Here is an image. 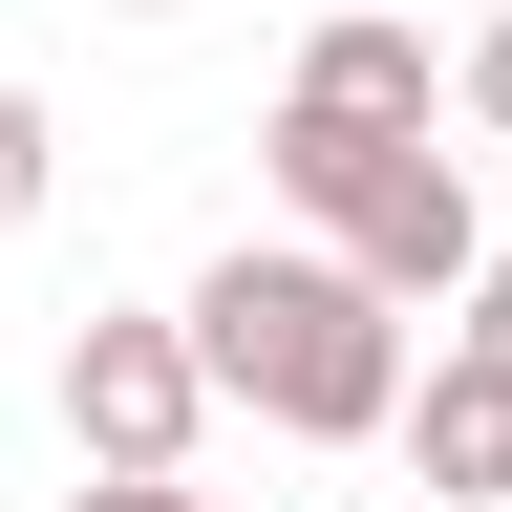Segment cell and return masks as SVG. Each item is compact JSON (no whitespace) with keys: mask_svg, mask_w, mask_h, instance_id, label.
<instances>
[{"mask_svg":"<svg viewBox=\"0 0 512 512\" xmlns=\"http://www.w3.org/2000/svg\"><path fill=\"white\" fill-rule=\"evenodd\" d=\"M43 150H64V128H43V86H0V235L43 214Z\"/></svg>","mask_w":512,"mask_h":512,"instance_id":"6","label":"cell"},{"mask_svg":"<svg viewBox=\"0 0 512 512\" xmlns=\"http://www.w3.org/2000/svg\"><path fill=\"white\" fill-rule=\"evenodd\" d=\"M192 363H214V406H256V427H299V448H384L406 427V299L363 278L342 235L320 256H214L192 278Z\"/></svg>","mask_w":512,"mask_h":512,"instance_id":"1","label":"cell"},{"mask_svg":"<svg viewBox=\"0 0 512 512\" xmlns=\"http://www.w3.org/2000/svg\"><path fill=\"white\" fill-rule=\"evenodd\" d=\"M299 22H320V0H299Z\"/></svg>","mask_w":512,"mask_h":512,"instance_id":"11","label":"cell"},{"mask_svg":"<svg viewBox=\"0 0 512 512\" xmlns=\"http://www.w3.org/2000/svg\"><path fill=\"white\" fill-rule=\"evenodd\" d=\"M448 86H470V107L512 128V0H491V43H470V64H448Z\"/></svg>","mask_w":512,"mask_h":512,"instance_id":"8","label":"cell"},{"mask_svg":"<svg viewBox=\"0 0 512 512\" xmlns=\"http://www.w3.org/2000/svg\"><path fill=\"white\" fill-rule=\"evenodd\" d=\"M64 512H235V491H192V470H86Z\"/></svg>","mask_w":512,"mask_h":512,"instance_id":"7","label":"cell"},{"mask_svg":"<svg viewBox=\"0 0 512 512\" xmlns=\"http://www.w3.org/2000/svg\"><path fill=\"white\" fill-rule=\"evenodd\" d=\"M406 470H427V512H491V491H512V342H470V320L427 342V384H406Z\"/></svg>","mask_w":512,"mask_h":512,"instance_id":"4","label":"cell"},{"mask_svg":"<svg viewBox=\"0 0 512 512\" xmlns=\"http://www.w3.org/2000/svg\"><path fill=\"white\" fill-rule=\"evenodd\" d=\"M128 22H150V0H128Z\"/></svg>","mask_w":512,"mask_h":512,"instance_id":"10","label":"cell"},{"mask_svg":"<svg viewBox=\"0 0 512 512\" xmlns=\"http://www.w3.org/2000/svg\"><path fill=\"white\" fill-rule=\"evenodd\" d=\"M427 22H384V0H320V43H299V107H342V128H427Z\"/></svg>","mask_w":512,"mask_h":512,"instance_id":"5","label":"cell"},{"mask_svg":"<svg viewBox=\"0 0 512 512\" xmlns=\"http://www.w3.org/2000/svg\"><path fill=\"white\" fill-rule=\"evenodd\" d=\"M256 171L299 192L320 235L363 256L384 299H470V256H491V214H470V171L427 150V128H342V107H299L278 86V128H256Z\"/></svg>","mask_w":512,"mask_h":512,"instance_id":"2","label":"cell"},{"mask_svg":"<svg viewBox=\"0 0 512 512\" xmlns=\"http://www.w3.org/2000/svg\"><path fill=\"white\" fill-rule=\"evenodd\" d=\"M470 342H512V256H470Z\"/></svg>","mask_w":512,"mask_h":512,"instance_id":"9","label":"cell"},{"mask_svg":"<svg viewBox=\"0 0 512 512\" xmlns=\"http://www.w3.org/2000/svg\"><path fill=\"white\" fill-rule=\"evenodd\" d=\"M192 427H214L192 299H171V320H86V342H64V448H86V470H192Z\"/></svg>","mask_w":512,"mask_h":512,"instance_id":"3","label":"cell"}]
</instances>
